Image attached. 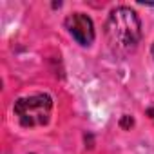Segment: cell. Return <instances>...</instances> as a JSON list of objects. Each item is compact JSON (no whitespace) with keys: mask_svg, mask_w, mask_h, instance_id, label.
<instances>
[{"mask_svg":"<svg viewBox=\"0 0 154 154\" xmlns=\"http://www.w3.org/2000/svg\"><path fill=\"white\" fill-rule=\"evenodd\" d=\"M65 27L69 35L84 47L94 42V24L85 13H72L65 18Z\"/></svg>","mask_w":154,"mask_h":154,"instance_id":"obj_3","label":"cell"},{"mask_svg":"<svg viewBox=\"0 0 154 154\" xmlns=\"http://www.w3.org/2000/svg\"><path fill=\"white\" fill-rule=\"evenodd\" d=\"M53 98L45 93L18 98L15 102V114L22 127H40L51 118Z\"/></svg>","mask_w":154,"mask_h":154,"instance_id":"obj_2","label":"cell"},{"mask_svg":"<svg viewBox=\"0 0 154 154\" xmlns=\"http://www.w3.org/2000/svg\"><path fill=\"white\" fill-rule=\"evenodd\" d=\"M105 38L114 54L127 56L132 53L141 40V22L138 13L125 6L112 9L105 24Z\"/></svg>","mask_w":154,"mask_h":154,"instance_id":"obj_1","label":"cell"},{"mask_svg":"<svg viewBox=\"0 0 154 154\" xmlns=\"http://www.w3.org/2000/svg\"><path fill=\"white\" fill-rule=\"evenodd\" d=\"M132 123H134V120H132L131 116H127V114H125V116L122 118V122H120V125H122L123 129H131V127H132Z\"/></svg>","mask_w":154,"mask_h":154,"instance_id":"obj_4","label":"cell"},{"mask_svg":"<svg viewBox=\"0 0 154 154\" xmlns=\"http://www.w3.org/2000/svg\"><path fill=\"white\" fill-rule=\"evenodd\" d=\"M150 51H152V56H154V45H152V49H150Z\"/></svg>","mask_w":154,"mask_h":154,"instance_id":"obj_6","label":"cell"},{"mask_svg":"<svg viewBox=\"0 0 154 154\" xmlns=\"http://www.w3.org/2000/svg\"><path fill=\"white\" fill-rule=\"evenodd\" d=\"M147 114H149V116H150V118H152V120H154V107H150V109H149V111H147Z\"/></svg>","mask_w":154,"mask_h":154,"instance_id":"obj_5","label":"cell"}]
</instances>
